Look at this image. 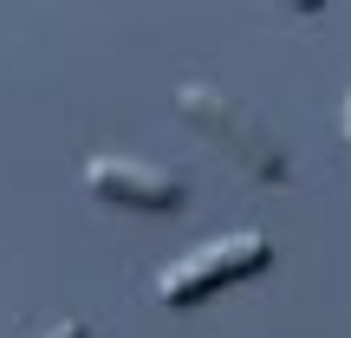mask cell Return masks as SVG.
Masks as SVG:
<instances>
[{
    "instance_id": "6da1fadb",
    "label": "cell",
    "mask_w": 351,
    "mask_h": 338,
    "mask_svg": "<svg viewBox=\"0 0 351 338\" xmlns=\"http://www.w3.org/2000/svg\"><path fill=\"white\" fill-rule=\"evenodd\" d=\"M261 267H274V241L241 228V234H221V241H208V248L169 261L163 274H156V300L163 306H202L221 287H234V280H254Z\"/></svg>"
},
{
    "instance_id": "7a4b0ae2",
    "label": "cell",
    "mask_w": 351,
    "mask_h": 338,
    "mask_svg": "<svg viewBox=\"0 0 351 338\" xmlns=\"http://www.w3.org/2000/svg\"><path fill=\"white\" fill-rule=\"evenodd\" d=\"M176 111H182L208 143H221L247 176H261V182H287V150H280V143L267 137V124H254L228 91H215V85H176Z\"/></svg>"
},
{
    "instance_id": "3957f363",
    "label": "cell",
    "mask_w": 351,
    "mask_h": 338,
    "mask_svg": "<svg viewBox=\"0 0 351 338\" xmlns=\"http://www.w3.org/2000/svg\"><path fill=\"white\" fill-rule=\"evenodd\" d=\"M85 189L98 202H117V208H137V215H176L189 189L176 182L169 169H150V163H130V156H85Z\"/></svg>"
},
{
    "instance_id": "277c9868",
    "label": "cell",
    "mask_w": 351,
    "mask_h": 338,
    "mask_svg": "<svg viewBox=\"0 0 351 338\" xmlns=\"http://www.w3.org/2000/svg\"><path fill=\"white\" fill-rule=\"evenodd\" d=\"M280 7H293V13H319L326 0H280Z\"/></svg>"
},
{
    "instance_id": "5b68a950",
    "label": "cell",
    "mask_w": 351,
    "mask_h": 338,
    "mask_svg": "<svg viewBox=\"0 0 351 338\" xmlns=\"http://www.w3.org/2000/svg\"><path fill=\"white\" fill-rule=\"evenodd\" d=\"M52 338H85V326H78V319L72 326H52Z\"/></svg>"
},
{
    "instance_id": "8992f818",
    "label": "cell",
    "mask_w": 351,
    "mask_h": 338,
    "mask_svg": "<svg viewBox=\"0 0 351 338\" xmlns=\"http://www.w3.org/2000/svg\"><path fill=\"white\" fill-rule=\"evenodd\" d=\"M345 150H351V91H345Z\"/></svg>"
}]
</instances>
